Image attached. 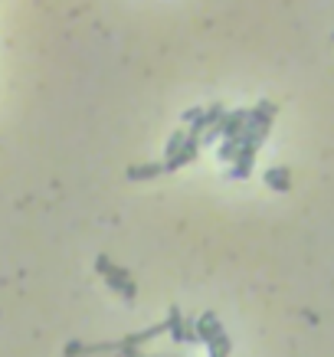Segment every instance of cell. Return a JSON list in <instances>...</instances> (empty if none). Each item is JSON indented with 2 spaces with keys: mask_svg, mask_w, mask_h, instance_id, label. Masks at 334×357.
Instances as JSON below:
<instances>
[{
  "mask_svg": "<svg viewBox=\"0 0 334 357\" xmlns=\"http://www.w3.org/2000/svg\"><path fill=\"white\" fill-rule=\"evenodd\" d=\"M118 341H105V344H86V341H69L62 347V357H115Z\"/></svg>",
  "mask_w": 334,
  "mask_h": 357,
  "instance_id": "3",
  "label": "cell"
},
{
  "mask_svg": "<svg viewBox=\"0 0 334 357\" xmlns=\"http://www.w3.org/2000/svg\"><path fill=\"white\" fill-rule=\"evenodd\" d=\"M223 112H227L223 105H210V108H203V112L197 115V121H194V125H187V132L194 134V138H203V132H210L213 125L223 119Z\"/></svg>",
  "mask_w": 334,
  "mask_h": 357,
  "instance_id": "6",
  "label": "cell"
},
{
  "mask_svg": "<svg viewBox=\"0 0 334 357\" xmlns=\"http://www.w3.org/2000/svg\"><path fill=\"white\" fill-rule=\"evenodd\" d=\"M157 174H164V161H148V164H131L128 171H125V177L128 180H154Z\"/></svg>",
  "mask_w": 334,
  "mask_h": 357,
  "instance_id": "8",
  "label": "cell"
},
{
  "mask_svg": "<svg viewBox=\"0 0 334 357\" xmlns=\"http://www.w3.org/2000/svg\"><path fill=\"white\" fill-rule=\"evenodd\" d=\"M256 145H240V151H236V158H233V171H229V177L233 180H246L249 174H253V164H256Z\"/></svg>",
  "mask_w": 334,
  "mask_h": 357,
  "instance_id": "5",
  "label": "cell"
},
{
  "mask_svg": "<svg viewBox=\"0 0 334 357\" xmlns=\"http://www.w3.org/2000/svg\"><path fill=\"white\" fill-rule=\"evenodd\" d=\"M240 145H243V134H227L223 141H220V161H233L236 158V151H240Z\"/></svg>",
  "mask_w": 334,
  "mask_h": 357,
  "instance_id": "11",
  "label": "cell"
},
{
  "mask_svg": "<svg viewBox=\"0 0 334 357\" xmlns=\"http://www.w3.org/2000/svg\"><path fill=\"white\" fill-rule=\"evenodd\" d=\"M266 184H269L272 190H279V194H289V187H292L289 167H269V171H266Z\"/></svg>",
  "mask_w": 334,
  "mask_h": 357,
  "instance_id": "9",
  "label": "cell"
},
{
  "mask_svg": "<svg viewBox=\"0 0 334 357\" xmlns=\"http://www.w3.org/2000/svg\"><path fill=\"white\" fill-rule=\"evenodd\" d=\"M95 272H99V275L108 282V288H112V292H118L128 305L138 298V285H135V279H131V272L122 269V266H115L108 256H95Z\"/></svg>",
  "mask_w": 334,
  "mask_h": 357,
  "instance_id": "1",
  "label": "cell"
},
{
  "mask_svg": "<svg viewBox=\"0 0 334 357\" xmlns=\"http://www.w3.org/2000/svg\"><path fill=\"white\" fill-rule=\"evenodd\" d=\"M197 334L203 344H210L216 334H223V325H220V315L216 312H207L197 318Z\"/></svg>",
  "mask_w": 334,
  "mask_h": 357,
  "instance_id": "7",
  "label": "cell"
},
{
  "mask_svg": "<svg viewBox=\"0 0 334 357\" xmlns=\"http://www.w3.org/2000/svg\"><path fill=\"white\" fill-rule=\"evenodd\" d=\"M200 154V138H194V134H187V141H183V148L177 151V154H170V158H164V171H181V167H187V164H194Z\"/></svg>",
  "mask_w": 334,
  "mask_h": 357,
  "instance_id": "4",
  "label": "cell"
},
{
  "mask_svg": "<svg viewBox=\"0 0 334 357\" xmlns=\"http://www.w3.org/2000/svg\"><path fill=\"white\" fill-rule=\"evenodd\" d=\"M207 347H210V357H229V351H233V341H229V334L223 331V334H216V338H213Z\"/></svg>",
  "mask_w": 334,
  "mask_h": 357,
  "instance_id": "12",
  "label": "cell"
},
{
  "mask_svg": "<svg viewBox=\"0 0 334 357\" xmlns=\"http://www.w3.org/2000/svg\"><path fill=\"white\" fill-rule=\"evenodd\" d=\"M141 357H148V354H141Z\"/></svg>",
  "mask_w": 334,
  "mask_h": 357,
  "instance_id": "15",
  "label": "cell"
},
{
  "mask_svg": "<svg viewBox=\"0 0 334 357\" xmlns=\"http://www.w3.org/2000/svg\"><path fill=\"white\" fill-rule=\"evenodd\" d=\"M164 331H167V321H164V325L148 328V331H135V334H128V338H122V341H118V351H115V357H141V347L151 341V338L164 334Z\"/></svg>",
  "mask_w": 334,
  "mask_h": 357,
  "instance_id": "2",
  "label": "cell"
},
{
  "mask_svg": "<svg viewBox=\"0 0 334 357\" xmlns=\"http://www.w3.org/2000/svg\"><path fill=\"white\" fill-rule=\"evenodd\" d=\"M167 334L174 344H183V312L177 305H170V312H167Z\"/></svg>",
  "mask_w": 334,
  "mask_h": 357,
  "instance_id": "10",
  "label": "cell"
},
{
  "mask_svg": "<svg viewBox=\"0 0 334 357\" xmlns=\"http://www.w3.org/2000/svg\"><path fill=\"white\" fill-rule=\"evenodd\" d=\"M200 112H203V108H187V112H183V115H181L183 128H187V125H194V121H197V115H200Z\"/></svg>",
  "mask_w": 334,
  "mask_h": 357,
  "instance_id": "14",
  "label": "cell"
},
{
  "mask_svg": "<svg viewBox=\"0 0 334 357\" xmlns=\"http://www.w3.org/2000/svg\"><path fill=\"white\" fill-rule=\"evenodd\" d=\"M187 134H190V132H187V128H181V132H174V134H170V141H167V148H164V154H167V158H170V154H177V151L183 148V141H187Z\"/></svg>",
  "mask_w": 334,
  "mask_h": 357,
  "instance_id": "13",
  "label": "cell"
}]
</instances>
